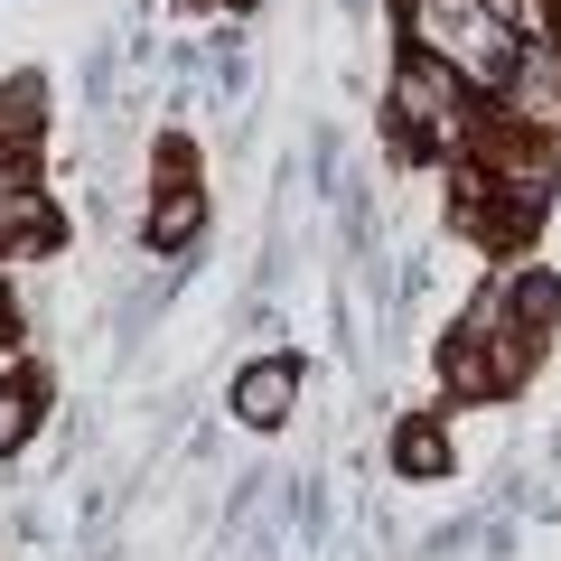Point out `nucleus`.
Segmentation results:
<instances>
[{
  "label": "nucleus",
  "mask_w": 561,
  "mask_h": 561,
  "mask_svg": "<svg viewBox=\"0 0 561 561\" xmlns=\"http://www.w3.org/2000/svg\"><path fill=\"white\" fill-rule=\"evenodd\" d=\"M0 234L20 243V253H38V243L57 234V206L38 197V179H28V169H0Z\"/></svg>",
  "instance_id": "nucleus-6"
},
{
  "label": "nucleus",
  "mask_w": 561,
  "mask_h": 561,
  "mask_svg": "<svg viewBox=\"0 0 561 561\" xmlns=\"http://www.w3.org/2000/svg\"><path fill=\"white\" fill-rule=\"evenodd\" d=\"M393 468H402V478H449V431H440V421H402Z\"/></svg>",
  "instance_id": "nucleus-8"
},
{
  "label": "nucleus",
  "mask_w": 561,
  "mask_h": 561,
  "mask_svg": "<svg viewBox=\"0 0 561 561\" xmlns=\"http://www.w3.org/2000/svg\"><path fill=\"white\" fill-rule=\"evenodd\" d=\"M412 47L440 57L459 84H505L515 76V28L486 0H412Z\"/></svg>",
  "instance_id": "nucleus-1"
},
{
  "label": "nucleus",
  "mask_w": 561,
  "mask_h": 561,
  "mask_svg": "<svg viewBox=\"0 0 561 561\" xmlns=\"http://www.w3.org/2000/svg\"><path fill=\"white\" fill-rule=\"evenodd\" d=\"M346 10H375V0H346Z\"/></svg>",
  "instance_id": "nucleus-11"
},
{
  "label": "nucleus",
  "mask_w": 561,
  "mask_h": 561,
  "mask_svg": "<svg viewBox=\"0 0 561 561\" xmlns=\"http://www.w3.org/2000/svg\"><path fill=\"white\" fill-rule=\"evenodd\" d=\"M486 10H496L505 28H534V20H542V0H486Z\"/></svg>",
  "instance_id": "nucleus-10"
},
{
  "label": "nucleus",
  "mask_w": 561,
  "mask_h": 561,
  "mask_svg": "<svg viewBox=\"0 0 561 561\" xmlns=\"http://www.w3.org/2000/svg\"><path fill=\"white\" fill-rule=\"evenodd\" d=\"M28 431H38V383H28V375H0V459L28 449Z\"/></svg>",
  "instance_id": "nucleus-9"
},
{
  "label": "nucleus",
  "mask_w": 561,
  "mask_h": 561,
  "mask_svg": "<svg viewBox=\"0 0 561 561\" xmlns=\"http://www.w3.org/2000/svg\"><path fill=\"white\" fill-rule=\"evenodd\" d=\"M225 402H234L243 431H280V421L300 412V365H290V356H253V365L234 375V393H225Z\"/></svg>",
  "instance_id": "nucleus-4"
},
{
  "label": "nucleus",
  "mask_w": 561,
  "mask_h": 561,
  "mask_svg": "<svg viewBox=\"0 0 561 561\" xmlns=\"http://www.w3.org/2000/svg\"><path fill=\"white\" fill-rule=\"evenodd\" d=\"M38 131H47V113H38V84H28V76H10V84H0V160L20 169L28 150H38Z\"/></svg>",
  "instance_id": "nucleus-7"
},
{
  "label": "nucleus",
  "mask_w": 561,
  "mask_h": 561,
  "mask_svg": "<svg viewBox=\"0 0 561 561\" xmlns=\"http://www.w3.org/2000/svg\"><path fill=\"white\" fill-rule=\"evenodd\" d=\"M393 113H402V131H412L421 150H459V140H468V84L449 76L440 57H421V47H412V57L393 66Z\"/></svg>",
  "instance_id": "nucleus-2"
},
{
  "label": "nucleus",
  "mask_w": 561,
  "mask_h": 561,
  "mask_svg": "<svg viewBox=\"0 0 561 561\" xmlns=\"http://www.w3.org/2000/svg\"><path fill=\"white\" fill-rule=\"evenodd\" d=\"M496 94H505V131L561 140V47L552 38H524L515 47V76H505Z\"/></svg>",
  "instance_id": "nucleus-3"
},
{
  "label": "nucleus",
  "mask_w": 561,
  "mask_h": 561,
  "mask_svg": "<svg viewBox=\"0 0 561 561\" xmlns=\"http://www.w3.org/2000/svg\"><path fill=\"white\" fill-rule=\"evenodd\" d=\"M140 234H150V253H187V243L206 234V187L197 179H169L160 197H150V216H140Z\"/></svg>",
  "instance_id": "nucleus-5"
}]
</instances>
